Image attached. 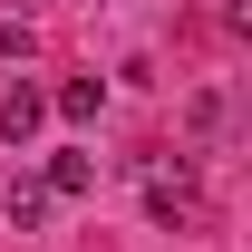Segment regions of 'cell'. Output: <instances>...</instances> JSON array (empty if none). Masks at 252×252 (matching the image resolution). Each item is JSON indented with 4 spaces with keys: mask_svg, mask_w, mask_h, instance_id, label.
<instances>
[{
    "mask_svg": "<svg viewBox=\"0 0 252 252\" xmlns=\"http://www.w3.org/2000/svg\"><path fill=\"white\" fill-rule=\"evenodd\" d=\"M136 175H146V214L165 223V233H194V214H204V194H194V156H136Z\"/></svg>",
    "mask_w": 252,
    "mask_h": 252,
    "instance_id": "obj_1",
    "label": "cell"
},
{
    "mask_svg": "<svg viewBox=\"0 0 252 252\" xmlns=\"http://www.w3.org/2000/svg\"><path fill=\"white\" fill-rule=\"evenodd\" d=\"M39 117H49V88H30V78L0 97V136H10V146H30V136H39Z\"/></svg>",
    "mask_w": 252,
    "mask_h": 252,
    "instance_id": "obj_2",
    "label": "cell"
},
{
    "mask_svg": "<svg viewBox=\"0 0 252 252\" xmlns=\"http://www.w3.org/2000/svg\"><path fill=\"white\" fill-rule=\"evenodd\" d=\"M49 204H59L49 185H10V233H39V223H49Z\"/></svg>",
    "mask_w": 252,
    "mask_h": 252,
    "instance_id": "obj_3",
    "label": "cell"
},
{
    "mask_svg": "<svg viewBox=\"0 0 252 252\" xmlns=\"http://www.w3.org/2000/svg\"><path fill=\"white\" fill-rule=\"evenodd\" d=\"M49 107H59V117H68V126H88V117H97V107H107V88H97V78H68V88H59V97H49Z\"/></svg>",
    "mask_w": 252,
    "mask_h": 252,
    "instance_id": "obj_4",
    "label": "cell"
},
{
    "mask_svg": "<svg viewBox=\"0 0 252 252\" xmlns=\"http://www.w3.org/2000/svg\"><path fill=\"white\" fill-rule=\"evenodd\" d=\"M88 185H97L88 156H49V194H88Z\"/></svg>",
    "mask_w": 252,
    "mask_h": 252,
    "instance_id": "obj_5",
    "label": "cell"
},
{
    "mask_svg": "<svg viewBox=\"0 0 252 252\" xmlns=\"http://www.w3.org/2000/svg\"><path fill=\"white\" fill-rule=\"evenodd\" d=\"M30 49H39V30H30V20H0V59H30Z\"/></svg>",
    "mask_w": 252,
    "mask_h": 252,
    "instance_id": "obj_6",
    "label": "cell"
}]
</instances>
